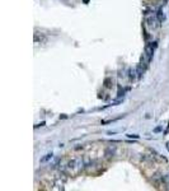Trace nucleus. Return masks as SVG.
<instances>
[{"label":"nucleus","instance_id":"nucleus-1","mask_svg":"<svg viewBox=\"0 0 169 191\" xmlns=\"http://www.w3.org/2000/svg\"><path fill=\"white\" fill-rule=\"evenodd\" d=\"M50 158H52V153H51V154H47L44 158H42V159H41V162H46V161H48Z\"/></svg>","mask_w":169,"mask_h":191},{"label":"nucleus","instance_id":"nucleus-2","mask_svg":"<svg viewBox=\"0 0 169 191\" xmlns=\"http://www.w3.org/2000/svg\"><path fill=\"white\" fill-rule=\"evenodd\" d=\"M129 138H135V139H137L139 135H136V134H130V135H129Z\"/></svg>","mask_w":169,"mask_h":191}]
</instances>
